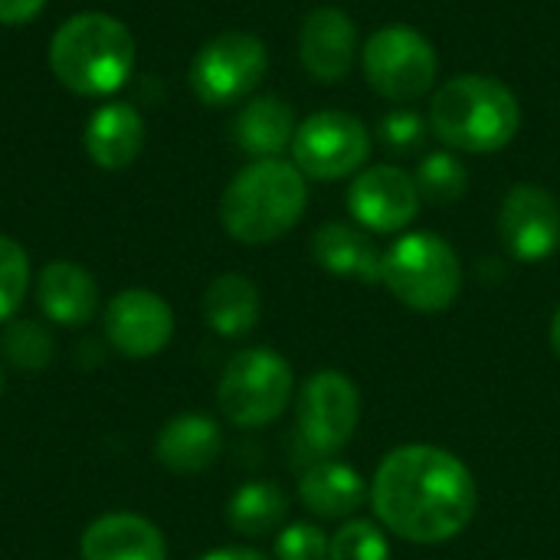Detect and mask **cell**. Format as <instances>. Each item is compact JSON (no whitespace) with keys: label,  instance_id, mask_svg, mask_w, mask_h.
<instances>
[{"label":"cell","instance_id":"obj_1","mask_svg":"<svg viewBox=\"0 0 560 560\" xmlns=\"http://www.w3.org/2000/svg\"><path fill=\"white\" fill-rule=\"evenodd\" d=\"M377 522L410 545H443L463 535L479 509V489L459 456L407 443L384 456L371 482Z\"/></svg>","mask_w":560,"mask_h":560},{"label":"cell","instance_id":"obj_2","mask_svg":"<svg viewBox=\"0 0 560 560\" xmlns=\"http://www.w3.org/2000/svg\"><path fill=\"white\" fill-rule=\"evenodd\" d=\"M522 125L515 92L492 75L466 72L450 79L430 102V128L453 151H502Z\"/></svg>","mask_w":560,"mask_h":560},{"label":"cell","instance_id":"obj_3","mask_svg":"<svg viewBox=\"0 0 560 560\" xmlns=\"http://www.w3.org/2000/svg\"><path fill=\"white\" fill-rule=\"evenodd\" d=\"M305 174L279 158H262L243 167L220 200L223 230L246 246H262L285 236L305 213Z\"/></svg>","mask_w":560,"mask_h":560},{"label":"cell","instance_id":"obj_4","mask_svg":"<svg viewBox=\"0 0 560 560\" xmlns=\"http://www.w3.org/2000/svg\"><path fill=\"white\" fill-rule=\"evenodd\" d=\"M49 66L79 95H112L135 69V36L112 13H75L56 30Z\"/></svg>","mask_w":560,"mask_h":560},{"label":"cell","instance_id":"obj_5","mask_svg":"<svg viewBox=\"0 0 560 560\" xmlns=\"http://www.w3.org/2000/svg\"><path fill=\"white\" fill-rule=\"evenodd\" d=\"M381 285L413 312H446L459 299L463 262L443 236L407 233L384 253Z\"/></svg>","mask_w":560,"mask_h":560},{"label":"cell","instance_id":"obj_6","mask_svg":"<svg viewBox=\"0 0 560 560\" xmlns=\"http://www.w3.org/2000/svg\"><path fill=\"white\" fill-rule=\"evenodd\" d=\"M295 394V374L289 361L272 348H246L223 368L217 384L220 413L240 430L269 427L285 413Z\"/></svg>","mask_w":560,"mask_h":560},{"label":"cell","instance_id":"obj_7","mask_svg":"<svg viewBox=\"0 0 560 560\" xmlns=\"http://www.w3.org/2000/svg\"><path fill=\"white\" fill-rule=\"evenodd\" d=\"M364 75L390 102H413L436 79V49L413 26L390 23L364 43Z\"/></svg>","mask_w":560,"mask_h":560},{"label":"cell","instance_id":"obj_8","mask_svg":"<svg viewBox=\"0 0 560 560\" xmlns=\"http://www.w3.org/2000/svg\"><path fill=\"white\" fill-rule=\"evenodd\" d=\"M361 420V394L354 381L341 371H315L295 404V423L302 443L318 456L328 459L341 453Z\"/></svg>","mask_w":560,"mask_h":560},{"label":"cell","instance_id":"obj_9","mask_svg":"<svg viewBox=\"0 0 560 560\" xmlns=\"http://www.w3.org/2000/svg\"><path fill=\"white\" fill-rule=\"evenodd\" d=\"M295 167L315 180H341L371 158V131L351 112H318L292 138Z\"/></svg>","mask_w":560,"mask_h":560},{"label":"cell","instance_id":"obj_10","mask_svg":"<svg viewBox=\"0 0 560 560\" xmlns=\"http://www.w3.org/2000/svg\"><path fill=\"white\" fill-rule=\"evenodd\" d=\"M269 52L253 33L213 36L190 66V85L207 105H230L246 98L266 75Z\"/></svg>","mask_w":560,"mask_h":560},{"label":"cell","instance_id":"obj_11","mask_svg":"<svg viewBox=\"0 0 560 560\" xmlns=\"http://www.w3.org/2000/svg\"><path fill=\"white\" fill-rule=\"evenodd\" d=\"M105 341L112 351L131 361H144L161 354L174 338V312L171 305L148 289L118 292L102 315Z\"/></svg>","mask_w":560,"mask_h":560},{"label":"cell","instance_id":"obj_12","mask_svg":"<svg viewBox=\"0 0 560 560\" xmlns=\"http://www.w3.org/2000/svg\"><path fill=\"white\" fill-rule=\"evenodd\" d=\"M420 200L417 180L394 164L368 167L348 190V210L368 233H400L420 213Z\"/></svg>","mask_w":560,"mask_h":560},{"label":"cell","instance_id":"obj_13","mask_svg":"<svg viewBox=\"0 0 560 560\" xmlns=\"http://www.w3.org/2000/svg\"><path fill=\"white\" fill-rule=\"evenodd\" d=\"M499 233L515 259L541 262L560 246V203L545 187L518 184L502 200Z\"/></svg>","mask_w":560,"mask_h":560},{"label":"cell","instance_id":"obj_14","mask_svg":"<svg viewBox=\"0 0 560 560\" xmlns=\"http://www.w3.org/2000/svg\"><path fill=\"white\" fill-rule=\"evenodd\" d=\"M299 56L315 82H341L358 56L354 20L338 7H318L305 16L299 33Z\"/></svg>","mask_w":560,"mask_h":560},{"label":"cell","instance_id":"obj_15","mask_svg":"<svg viewBox=\"0 0 560 560\" xmlns=\"http://www.w3.org/2000/svg\"><path fill=\"white\" fill-rule=\"evenodd\" d=\"M79 555L82 560H167V541L144 515L108 512L82 532Z\"/></svg>","mask_w":560,"mask_h":560},{"label":"cell","instance_id":"obj_16","mask_svg":"<svg viewBox=\"0 0 560 560\" xmlns=\"http://www.w3.org/2000/svg\"><path fill=\"white\" fill-rule=\"evenodd\" d=\"M223 453L220 423L207 413H180L167 420L154 440L158 463L174 476H197L207 472Z\"/></svg>","mask_w":560,"mask_h":560},{"label":"cell","instance_id":"obj_17","mask_svg":"<svg viewBox=\"0 0 560 560\" xmlns=\"http://www.w3.org/2000/svg\"><path fill=\"white\" fill-rule=\"evenodd\" d=\"M36 302L52 325L82 328L98 312V285L79 262L56 259L36 276Z\"/></svg>","mask_w":560,"mask_h":560},{"label":"cell","instance_id":"obj_18","mask_svg":"<svg viewBox=\"0 0 560 560\" xmlns=\"http://www.w3.org/2000/svg\"><path fill=\"white\" fill-rule=\"evenodd\" d=\"M312 256L315 262L338 276V279H358L364 285L381 282V262L384 253H377L374 240L351 223H325L312 236Z\"/></svg>","mask_w":560,"mask_h":560},{"label":"cell","instance_id":"obj_19","mask_svg":"<svg viewBox=\"0 0 560 560\" xmlns=\"http://www.w3.org/2000/svg\"><path fill=\"white\" fill-rule=\"evenodd\" d=\"M299 499L312 515L335 522L354 515L364 505L368 482L361 479L358 469L338 459H315L299 479Z\"/></svg>","mask_w":560,"mask_h":560},{"label":"cell","instance_id":"obj_20","mask_svg":"<svg viewBox=\"0 0 560 560\" xmlns=\"http://www.w3.org/2000/svg\"><path fill=\"white\" fill-rule=\"evenodd\" d=\"M144 144V121L135 105L128 102H108L95 108L85 128V151L89 158L105 171L128 167Z\"/></svg>","mask_w":560,"mask_h":560},{"label":"cell","instance_id":"obj_21","mask_svg":"<svg viewBox=\"0 0 560 560\" xmlns=\"http://www.w3.org/2000/svg\"><path fill=\"white\" fill-rule=\"evenodd\" d=\"M299 125H295V112L289 102H282L279 95H262L253 98L249 105H243V112L233 121V138L236 144L253 154L256 161L262 158H276L282 154L292 138H295Z\"/></svg>","mask_w":560,"mask_h":560},{"label":"cell","instance_id":"obj_22","mask_svg":"<svg viewBox=\"0 0 560 560\" xmlns=\"http://www.w3.org/2000/svg\"><path fill=\"white\" fill-rule=\"evenodd\" d=\"M262 312L259 289L253 279L240 272H226L213 279L203 292V318L223 338H243L256 328Z\"/></svg>","mask_w":560,"mask_h":560},{"label":"cell","instance_id":"obj_23","mask_svg":"<svg viewBox=\"0 0 560 560\" xmlns=\"http://www.w3.org/2000/svg\"><path fill=\"white\" fill-rule=\"evenodd\" d=\"M285 512H289L285 492L276 482L256 479L233 492V499L226 505V522L243 538H266L282 528Z\"/></svg>","mask_w":560,"mask_h":560},{"label":"cell","instance_id":"obj_24","mask_svg":"<svg viewBox=\"0 0 560 560\" xmlns=\"http://www.w3.org/2000/svg\"><path fill=\"white\" fill-rule=\"evenodd\" d=\"M0 348H3V358L16 371H26V374H39L52 361V338L33 318L10 322L0 335Z\"/></svg>","mask_w":560,"mask_h":560},{"label":"cell","instance_id":"obj_25","mask_svg":"<svg viewBox=\"0 0 560 560\" xmlns=\"http://www.w3.org/2000/svg\"><path fill=\"white\" fill-rule=\"evenodd\" d=\"M417 190L423 200L430 203H453L466 194L469 187V174L463 167V161L450 151H433L420 161L417 167Z\"/></svg>","mask_w":560,"mask_h":560},{"label":"cell","instance_id":"obj_26","mask_svg":"<svg viewBox=\"0 0 560 560\" xmlns=\"http://www.w3.org/2000/svg\"><path fill=\"white\" fill-rule=\"evenodd\" d=\"M328 560H390V545L381 525L351 518L331 535Z\"/></svg>","mask_w":560,"mask_h":560},{"label":"cell","instance_id":"obj_27","mask_svg":"<svg viewBox=\"0 0 560 560\" xmlns=\"http://www.w3.org/2000/svg\"><path fill=\"white\" fill-rule=\"evenodd\" d=\"M26 289H30V256L16 240L0 236V322H10L16 315V308L26 299Z\"/></svg>","mask_w":560,"mask_h":560},{"label":"cell","instance_id":"obj_28","mask_svg":"<svg viewBox=\"0 0 560 560\" xmlns=\"http://www.w3.org/2000/svg\"><path fill=\"white\" fill-rule=\"evenodd\" d=\"M328 535L312 522L285 525L276 535V560H328Z\"/></svg>","mask_w":560,"mask_h":560},{"label":"cell","instance_id":"obj_29","mask_svg":"<svg viewBox=\"0 0 560 560\" xmlns=\"http://www.w3.org/2000/svg\"><path fill=\"white\" fill-rule=\"evenodd\" d=\"M381 138L390 148H410L423 138V121L413 112H390L381 125Z\"/></svg>","mask_w":560,"mask_h":560},{"label":"cell","instance_id":"obj_30","mask_svg":"<svg viewBox=\"0 0 560 560\" xmlns=\"http://www.w3.org/2000/svg\"><path fill=\"white\" fill-rule=\"evenodd\" d=\"M46 0H0V23L3 26H23L43 13Z\"/></svg>","mask_w":560,"mask_h":560},{"label":"cell","instance_id":"obj_31","mask_svg":"<svg viewBox=\"0 0 560 560\" xmlns=\"http://www.w3.org/2000/svg\"><path fill=\"white\" fill-rule=\"evenodd\" d=\"M197 560H269L262 551H253V548H217L210 555Z\"/></svg>","mask_w":560,"mask_h":560},{"label":"cell","instance_id":"obj_32","mask_svg":"<svg viewBox=\"0 0 560 560\" xmlns=\"http://www.w3.org/2000/svg\"><path fill=\"white\" fill-rule=\"evenodd\" d=\"M551 351H555V358L560 361V305L558 312H555V318H551Z\"/></svg>","mask_w":560,"mask_h":560},{"label":"cell","instance_id":"obj_33","mask_svg":"<svg viewBox=\"0 0 560 560\" xmlns=\"http://www.w3.org/2000/svg\"><path fill=\"white\" fill-rule=\"evenodd\" d=\"M0 397H3V368H0Z\"/></svg>","mask_w":560,"mask_h":560}]
</instances>
